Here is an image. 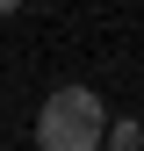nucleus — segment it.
Here are the masks:
<instances>
[{"label": "nucleus", "instance_id": "nucleus-1", "mask_svg": "<svg viewBox=\"0 0 144 151\" xmlns=\"http://www.w3.org/2000/svg\"><path fill=\"white\" fill-rule=\"evenodd\" d=\"M101 137H108V115L94 86H58L36 115V151H101Z\"/></svg>", "mask_w": 144, "mask_h": 151}, {"label": "nucleus", "instance_id": "nucleus-2", "mask_svg": "<svg viewBox=\"0 0 144 151\" xmlns=\"http://www.w3.org/2000/svg\"><path fill=\"white\" fill-rule=\"evenodd\" d=\"M101 151H144V129H137V122H108Z\"/></svg>", "mask_w": 144, "mask_h": 151}, {"label": "nucleus", "instance_id": "nucleus-3", "mask_svg": "<svg viewBox=\"0 0 144 151\" xmlns=\"http://www.w3.org/2000/svg\"><path fill=\"white\" fill-rule=\"evenodd\" d=\"M14 7H22V0H0V14H14Z\"/></svg>", "mask_w": 144, "mask_h": 151}]
</instances>
